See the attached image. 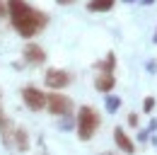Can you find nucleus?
<instances>
[{"instance_id":"obj_1","label":"nucleus","mask_w":157,"mask_h":155,"mask_svg":"<svg viewBox=\"0 0 157 155\" xmlns=\"http://www.w3.org/2000/svg\"><path fill=\"white\" fill-rule=\"evenodd\" d=\"M5 2H7V15L12 19V27L24 39H32L46 27L48 15L41 10H34L27 0H5Z\"/></svg>"},{"instance_id":"obj_2","label":"nucleus","mask_w":157,"mask_h":155,"mask_svg":"<svg viewBox=\"0 0 157 155\" xmlns=\"http://www.w3.org/2000/svg\"><path fill=\"white\" fill-rule=\"evenodd\" d=\"M75 129H78V138L80 141H90L94 131L99 129V114L92 109V107H80L78 119H75Z\"/></svg>"},{"instance_id":"obj_3","label":"nucleus","mask_w":157,"mask_h":155,"mask_svg":"<svg viewBox=\"0 0 157 155\" xmlns=\"http://www.w3.org/2000/svg\"><path fill=\"white\" fill-rule=\"evenodd\" d=\"M46 109L53 116H70L73 114V99L60 92H51L46 95Z\"/></svg>"},{"instance_id":"obj_4","label":"nucleus","mask_w":157,"mask_h":155,"mask_svg":"<svg viewBox=\"0 0 157 155\" xmlns=\"http://www.w3.org/2000/svg\"><path fill=\"white\" fill-rule=\"evenodd\" d=\"M44 82H46L53 92H58V90L68 87V85L73 82V75H70L68 70H63V68H48L46 75H44Z\"/></svg>"},{"instance_id":"obj_5","label":"nucleus","mask_w":157,"mask_h":155,"mask_svg":"<svg viewBox=\"0 0 157 155\" xmlns=\"http://www.w3.org/2000/svg\"><path fill=\"white\" fill-rule=\"evenodd\" d=\"M22 99H24V107L32 109V112H41V109H46V95L41 92L39 87H34V85H29V87L22 90Z\"/></svg>"},{"instance_id":"obj_6","label":"nucleus","mask_w":157,"mask_h":155,"mask_svg":"<svg viewBox=\"0 0 157 155\" xmlns=\"http://www.w3.org/2000/svg\"><path fill=\"white\" fill-rule=\"evenodd\" d=\"M5 143L10 145V148H15V150H20V153H27L29 150V136L24 129H12V131H5Z\"/></svg>"},{"instance_id":"obj_7","label":"nucleus","mask_w":157,"mask_h":155,"mask_svg":"<svg viewBox=\"0 0 157 155\" xmlns=\"http://www.w3.org/2000/svg\"><path fill=\"white\" fill-rule=\"evenodd\" d=\"M24 61H27V63H34V66H41V63L46 61V51L41 49L39 44L29 41V44L24 46Z\"/></svg>"},{"instance_id":"obj_8","label":"nucleus","mask_w":157,"mask_h":155,"mask_svg":"<svg viewBox=\"0 0 157 155\" xmlns=\"http://www.w3.org/2000/svg\"><path fill=\"white\" fill-rule=\"evenodd\" d=\"M114 141H116V145L121 148V153H123V155L136 153V145H133V141L128 138V133H126L121 126H116V129H114Z\"/></svg>"},{"instance_id":"obj_9","label":"nucleus","mask_w":157,"mask_h":155,"mask_svg":"<svg viewBox=\"0 0 157 155\" xmlns=\"http://www.w3.org/2000/svg\"><path fill=\"white\" fill-rule=\"evenodd\" d=\"M114 85H116V80H114V73H99L94 78V90L97 92H111L114 90Z\"/></svg>"},{"instance_id":"obj_10","label":"nucleus","mask_w":157,"mask_h":155,"mask_svg":"<svg viewBox=\"0 0 157 155\" xmlns=\"http://www.w3.org/2000/svg\"><path fill=\"white\" fill-rule=\"evenodd\" d=\"M114 5H116V0H90L87 2V10L90 12H109Z\"/></svg>"},{"instance_id":"obj_11","label":"nucleus","mask_w":157,"mask_h":155,"mask_svg":"<svg viewBox=\"0 0 157 155\" xmlns=\"http://www.w3.org/2000/svg\"><path fill=\"white\" fill-rule=\"evenodd\" d=\"M114 66H116V56L114 54H106V58H101V61L94 63V68L99 73H114Z\"/></svg>"},{"instance_id":"obj_12","label":"nucleus","mask_w":157,"mask_h":155,"mask_svg":"<svg viewBox=\"0 0 157 155\" xmlns=\"http://www.w3.org/2000/svg\"><path fill=\"white\" fill-rule=\"evenodd\" d=\"M118 107H121V97H116V95L106 97V112H109V114H116Z\"/></svg>"},{"instance_id":"obj_13","label":"nucleus","mask_w":157,"mask_h":155,"mask_svg":"<svg viewBox=\"0 0 157 155\" xmlns=\"http://www.w3.org/2000/svg\"><path fill=\"white\" fill-rule=\"evenodd\" d=\"M152 109H155V97H145V102H143V112L150 114Z\"/></svg>"},{"instance_id":"obj_14","label":"nucleus","mask_w":157,"mask_h":155,"mask_svg":"<svg viewBox=\"0 0 157 155\" xmlns=\"http://www.w3.org/2000/svg\"><path fill=\"white\" fill-rule=\"evenodd\" d=\"M126 124H128L131 129H138V114L136 112H131V114L126 116Z\"/></svg>"},{"instance_id":"obj_15","label":"nucleus","mask_w":157,"mask_h":155,"mask_svg":"<svg viewBox=\"0 0 157 155\" xmlns=\"http://www.w3.org/2000/svg\"><path fill=\"white\" fill-rule=\"evenodd\" d=\"M7 129H10V121H7V116L2 114V109H0V131H2V133H5V131H7Z\"/></svg>"},{"instance_id":"obj_16","label":"nucleus","mask_w":157,"mask_h":155,"mask_svg":"<svg viewBox=\"0 0 157 155\" xmlns=\"http://www.w3.org/2000/svg\"><path fill=\"white\" fill-rule=\"evenodd\" d=\"M5 15H7V2L0 0V17H5Z\"/></svg>"},{"instance_id":"obj_17","label":"nucleus","mask_w":157,"mask_h":155,"mask_svg":"<svg viewBox=\"0 0 157 155\" xmlns=\"http://www.w3.org/2000/svg\"><path fill=\"white\" fill-rule=\"evenodd\" d=\"M147 136H150V131H140V133H138V141H147Z\"/></svg>"},{"instance_id":"obj_18","label":"nucleus","mask_w":157,"mask_h":155,"mask_svg":"<svg viewBox=\"0 0 157 155\" xmlns=\"http://www.w3.org/2000/svg\"><path fill=\"white\" fill-rule=\"evenodd\" d=\"M147 70H150V73H155V70H157V63H155V61H150V63H147Z\"/></svg>"},{"instance_id":"obj_19","label":"nucleus","mask_w":157,"mask_h":155,"mask_svg":"<svg viewBox=\"0 0 157 155\" xmlns=\"http://www.w3.org/2000/svg\"><path fill=\"white\" fill-rule=\"evenodd\" d=\"M147 131H150V133H152V131H157V119H152V121H150V129H147Z\"/></svg>"},{"instance_id":"obj_20","label":"nucleus","mask_w":157,"mask_h":155,"mask_svg":"<svg viewBox=\"0 0 157 155\" xmlns=\"http://www.w3.org/2000/svg\"><path fill=\"white\" fill-rule=\"evenodd\" d=\"M157 0H140V5H155Z\"/></svg>"},{"instance_id":"obj_21","label":"nucleus","mask_w":157,"mask_h":155,"mask_svg":"<svg viewBox=\"0 0 157 155\" xmlns=\"http://www.w3.org/2000/svg\"><path fill=\"white\" fill-rule=\"evenodd\" d=\"M60 5H73V2H75V0H58Z\"/></svg>"},{"instance_id":"obj_22","label":"nucleus","mask_w":157,"mask_h":155,"mask_svg":"<svg viewBox=\"0 0 157 155\" xmlns=\"http://www.w3.org/2000/svg\"><path fill=\"white\" fill-rule=\"evenodd\" d=\"M99 155H121V153H111V150H106V153H99Z\"/></svg>"},{"instance_id":"obj_23","label":"nucleus","mask_w":157,"mask_h":155,"mask_svg":"<svg viewBox=\"0 0 157 155\" xmlns=\"http://www.w3.org/2000/svg\"><path fill=\"white\" fill-rule=\"evenodd\" d=\"M121 2H126V5H131V2H138V0H121Z\"/></svg>"},{"instance_id":"obj_24","label":"nucleus","mask_w":157,"mask_h":155,"mask_svg":"<svg viewBox=\"0 0 157 155\" xmlns=\"http://www.w3.org/2000/svg\"><path fill=\"white\" fill-rule=\"evenodd\" d=\"M152 44H157V29H155V37H152Z\"/></svg>"}]
</instances>
